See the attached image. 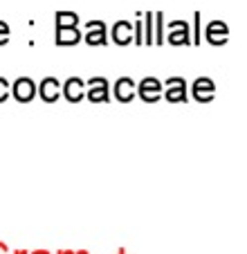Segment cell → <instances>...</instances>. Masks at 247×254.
<instances>
[{
	"mask_svg": "<svg viewBox=\"0 0 247 254\" xmlns=\"http://www.w3.org/2000/svg\"><path fill=\"white\" fill-rule=\"evenodd\" d=\"M86 97L92 104H108L110 101V86L106 77H90L86 81Z\"/></svg>",
	"mask_w": 247,
	"mask_h": 254,
	"instance_id": "6da1fadb",
	"label": "cell"
},
{
	"mask_svg": "<svg viewBox=\"0 0 247 254\" xmlns=\"http://www.w3.org/2000/svg\"><path fill=\"white\" fill-rule=\"evenodd\" d=\"M162 97L171 104H185L189 99L186 95V81L182 77H169L167 83L162 86Z\"/></svg>",
	"mask_w": 247,
	"mask_h": 254,
	"instance_id": "7a4b0ae2",
	"label": "cell"
},
{
	"mask_svg": "<svg viewBox=\"0 0 247 254\" xmlns=\"http://www.w3.org/2000/svg\"><path fill=\"white\" fill-rule=\"evenodd\" d=\"M83 32H86V43L90 45V48L108 45V29H106L104 20H88Z\"/></svg>",
	"mask_w": 247,
	"mask_h": 254,
	"instance_id": "3957f363",
	"label": "cell"
},
{
	"mask_svg": "<svg viewBox=\"0 0 247 254\" xmlns=\"http://www.w3.org/2000/svg\"><path fill=\"white\" fill-rule=\"evenodd\" d=\"M135 95H139V99L146 104H155L162 99V81L157 77H144L139 81V88H135Z\"/></svg>",
	"mask_w": 247,
	"mask_h": 254,
	"instance_id": "277c9868",
	"label": "cell"
},
{
	"mask_svg": "<svg viewBox=\"0 0 247 254\" xmlns=\"http://www.w3.org/2000/svg\"><path fill=\"white\" fill-rule=\"evenodd\" d=\"M9 95H14V99L20 104H29L36 97V83L32 77H18L14 81V88H9Z\"/></svg>",
	"mask_w": 247,
	"mask_h": 254,
	"instance_id": "5b68a950",
	"label": "cell"
},
{
	"mask_svg": "<svg viewBox=\"0 0 247 254\" xmlns=\"http://www.w3.org/2000/svg\"><path fill=\"white\" fill-rule=\"evenodd\" d=\"M191 92H193V99L200 101V104H209L216 97V83L211 81L209 77H198L191 86Z\"/></svg>",
	"mask_w": 247,
	"mask_h": 254,
	"instance_id": "8992f818",
	"label": "cell"
},
{
	"mask_svg": "<svg viewBox=\"0 0 247 254\" xmlns=\"http://www.w3.org/2000/svg\"><path fill=\"white\" fill-rule=\"evenodd\" d=\"M204 39L209 45H225L229 41V27L223 20H211L204 29Z\"/></svg>",
	"mask_w": 247,
	"mask_h": 254,
	"instance_id": "52a82bcc",
	"label": "cell"
},
{
	"mask_svg": "<svg viewBox=\"0 0 247 254\" xmlns=\"http://www.w3.org/2000/svg\"><path fill=\"white\" fill-rule=\"evenodd\" d=\"M36 95L45 101V104H57L61 97V83L57 77H45L41 86H36Z\"/></svg>",
	"mask_w": 247,
	"mask_h": 254,
	"instance_id": "ba28073f",
	"label": "cell"
},
{
	"mask_svg": "<svg viewBox=\"0 0 247 254\" xmlns=\"http://www.w3.org/2000/svg\"><path fill=\"white\" fill-rule=\"evenodd\" d=\"M61 95L65 97L70 104H79L86 97V81L81 77H70L61 88Z\"/></svg>",
	"mask_w": 247,
	"mask_h": 254,
	"instance_id": "9c48e42d",
	"label": "cell"
},
{
	"mask_svg": "<svg viewBox=\"0 0 247 254\" xmlns=\"http://www.w3.org/2000/svg\"><path fill=\"white\" fill-rule=\"evenodd\" d=\"M135 81L130 77H122L115 81V88H113V95L119 104H128V101L135 99Z\"/></svg>",
	"mask_w": 247,
	"mask_h": 254,
	"instance_id": "30bf717a",
	"label": "cell"
},
{
	"mask_svg": "<svg viewBox=\"0 0 247 254\" xmlns=\"http://www.w3.org/2000/svg\"><path fill=\"white\" fill-rule=\"evenodd\" d=\"M83 39V32L79 27H57V45L59 48H72V45H79Z\"/></svg>",
	"mask_w": 247,
	"mask_h": 254,
	"instance_id": "8fae6325",
	"label": "cell"
},
{
	"mask_svg": "<svg viewBox=\"0 0 247 254\" xmlns=\"http://www.w3.org/2000/svg\"><path fill=\"white\" fill-rule=\"evenodd\" d=\"M113 43L117 45H128L133 43V25L128 23V20H117L113 27Z\"/></svg>",
	"mask_w": 247,
	"mask_h": 254,
	"instance_id": "7c38bea8",
	"label": "cell"
},
{
	"mask_svg": "<svg viewBox=\"0 0 247 254\" xmlns=\"http://www.w3.org/2000/svg\"><path fill=\"white\" fill-rule=\"evenodd\" d=\"M164 41L171 43V45H191V25H186V27L169 29V34L164 36Z\"/></svg>",
	"mask_w": 247,
	"mask_h": 254,
	"instance_id": "4fadbf2b",
	"label": "cell"
},
{
	"mask_svg": "<svg viewBox=\"0 0 247 254\" xmlns=\"http://www.w3.org/2000/svg\"><path fill=\"white\" fill-rule=\"evenodd\" d=\"M54 20H57V27H79V14L76 11H57Z\"/></svg>",
	"mask_w": 247,
	"mask_h": 254,
	"instance_id": "5bb4252c",
	"label": "cell"
},
{
	"mask_svg": "<svg viewBox=\"0 0 247 254\" xmlns=\"http://www.w3.org/2000/svg\"><path fill=\"white\" fill-rule=\"evenodd\" d=\"M162 45L164 43V14L157 11L153 14V45Z\"/></svg>",
	"mask_w": 247,
	"mask_h": 254,
	"instance_id": "9a60e30c",
	"label": "cell"
},
{
	"mask_svg": "<svg viewBox=\"0 0 247 254\" xmlns=\"http://www.w3.org/2000/svg\"><path fill=\"white\" fill-rule=\"evenodd\" d=\"M142 34H144V45H153V11H146L142 16Z\"/></svg>",
	"mask_w": 247,
	"mask_h": 254,
	"instance_id": "2e32d148",
	"label": "cell"
},
{
	"mask_svg": "<svg viewBox=\"0 0 247 254\" xmlns=\"http://www.w3.org/2000/svg\"><path fill=\"white\" fill-rule=\"evenodd\" d=\"M9 88H11L9 81H7L5 77H0V104L9 99Z\"/></svg>",
	"mask_w": 247,
	"mask_h": 254,
	"instance_id": "e0dca14e",
	"label": "cell"
},
{
	"mask_svg": "<svg viewBox=\"0 0 247 254\" xmlns=\"http://www.w3.org/2000/svg\"><path fill=\"white\" fill-rule=\"evenodd\" d=\"M9 25L5 23V20H0V45H7L9 43Z\"/></svg>",
	"mask_w": 247,
	"mask_h": 254,
	"instance_id": "ac0fdd59",
	"label": "cell"
},
{
	"mask_svg": "<svg viewBox=\"0 0 247 254\" xmlns=\"http://www.w3.org/2000/svg\"><path fill=\"white\" fill-rule=\"evenodd\" d=\"M193 43H200V11L193 14Z\"/></svg>",
	"mask_w": 247,
	"mask_h": 254,
	"instance_id": "d6986e66",
	"label": "cell"
},
{
	"mask_svg": "<svg viewBox=\"0 0 247 254\" xmlns=\"http://www.w3.org/2000/svg\"><path fill=\"white\" fill-rule=\"evenodd\" d=\"M0 254H7V248L2 243H0Z\"/></svg>",
	"mask_w": 247,
	"mask_h": 254,
	"instance_id": "ffe728a7",
	"label": "cell"
},
{
	"mask_svg": "<svg viewBox=\"0 0 247 254\" xmlns=\"http://www.w3.org/2000/svg\"><path fill=\"white\" fill-rule=\"evenodd\" d=\"M34 254H45V252H34Z\"/></svg>",
	"mask_w": 247,
	"mask_h": 254,
	"instance_id": "44dd1931",
	"label": "cell"
}]
</instances>
